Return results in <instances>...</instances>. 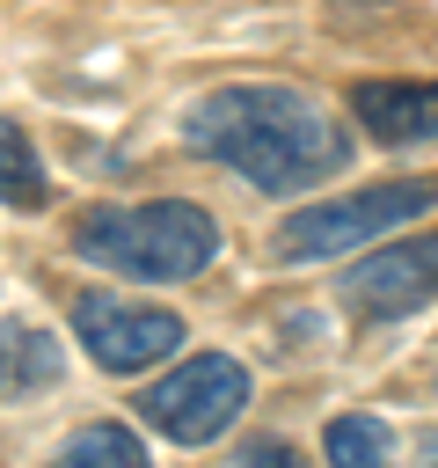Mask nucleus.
I'll list each match as a JSON object with an SVG mask.
<instances>
[{
    "label": "nucleus",
    "instance_id": "1",
    "mask_svg": "<svg viewBox=\"0 0 438 468\" xmlns=\"http://www.w3.org/2000/svg\"><path fill=\"white\" fill-rule=\"evenodd\" d=\"M182 139L212 161H226L234 176H248L256 190L285 197V190H314L350 161V124L292 80H234L212 88L190 117Z\"/></svg>",
    "mask_w": 438,
    "mask_h": 468
},
{
    "label": "nucleus",
    "instance_id": "2",
    "mask_svg": "<svg viewBox=\"0 0 438 468\" xmlns=\"http://www.w3.org/2000/svg\"><path fill=\"white\" fill-rule=\"evenodd\" d=\"M73 249L102 271L146 278V285H175L197 278L219 256V219L190 197H153V205H95L73 219Z\"/></svg>",
    "mask_w": 438,
    "mask_h": 468
},
{
    "label": "nucleus",
    "instance_id": "3",
    "mask_svg": "<svg viewBox=\"0 0 438 468\" xmlns=\"http://www.w3.org/2000/svg\"><path fill=\"white\" fill-rule=\"evenodd\" d=\"M438 205V183H372V190H350V197H328V205H307L277 227V256L292 263H314V256H343L372 234H394L409 227L416 212Z\"/></svg>",
    "mask_w": 438,
    "mask_h": 468
},
{
    "label": "nucleus",
    "instance_id": "4",
    "mask_svg": "<svg viewBox=\"0 0 438 468\" xmlns=\"http://www.w3.org/2000/svg\"><path fill=\"white\" fill-rule=\"evenodd\" d=\"M139 410H146V424H153L161 439H175V446H212V439L248 410V373H241L226 351H197V358H182L168 380H153V388L139 395Z\"/></svg>",
    "mask_w": 438,
    "mask_h": 468
},
{
    "label": "nucleus",
    "instance_id": "5",
    "mask_svg": "<svg viewBox=\"0 0 438 468\" xmlns=\"http://www.w3.org/2000/svg\"><path fill=\"white\" fill-rule=\"evenodd\" d=\"M73 336L102 373H146V366L182 351V322L168 307H139V300H117V292H80Z\"/></svg>",
    "mask_w": 438,
    "mask_h": 468
},
{
    "label": "nucleus",
    "instance_id": "6",
    "mask_svg": "<svg viewBox=\"0 0 438 468\" xmlns=\"http://www.w3.org/2000/svg\"><path fill=\"white\" fill-rule=\"evenodd\" d=\"M438 292V234H409V241H387L380 256L350 263L343 278V300L358 314H409Z\"/></svg>",
    "mask_w": 438,
    "mask_h": 468
},
{
    "label": "nucleus",
    "instance_id": "7",
    "mask_svg": "<svg viewBox=\"0 0 438 468\" xmlns=\"http://www.w3.org/2000/svg\"><path fill=\"white\" fill-rule=\"evenodd\" d=\"M350 117H358L380 146L438 139V80H358V88H350Z\"/></svg>",
    "mask_w": 438,
    "mask_h": 468
},
{
    "label": "nucleus",
    "instance_id": "8",
    "mask_svg": "<svg viewBox=\"0 0 438 468\" xmlns=\"http://www.w3.org/2000/svg\"><path fill=\"white\" fill-rule=\"evenodd\" d=\"M58 380V336L36 322H0V395H36Z\"/></svg>",
    "mask_w": 438,
    "mask_h": 468
},
{
    "label": "nucleus",
    "instance_id": "9",
    "mask_svg": "<svg viewBox=\"0 0 438 468\" xmlns=\"http://www.w3.org/2000/svg\"><path fill=\"white\" fill-rule=\"evenodd\" d=\"M321 446H328V468H394V431L380 417H365V410L336 417L321 431Z\"/></svg>",
    "mask_w": 438,
    "mask_h": 468
},
{
    "label": "nucleus",
    "instance_id": "10",
    "mask_svg": "<svg viewBox=\"0 0 438 468\" xmlns=\"http://www.w3.org/2000/svg\"><path fill=\"white\" fill-rule=\"evenodd\" d=\"M51 468H153V461H146V446H139L124 424H80V431L51 453Z\"/></svg>",
    "mask_w": 438,
    "mask_h": 468
},
{
    "label": "nucleus",
    "instance_id": "11",
    "mask_svg": "<svg viewBox=\"0 0 438 468\" xmlns=\"http://www.w3.org/2000/svg\"><path fill=\"white\" fill-rule=\"evenodd\" d=\"M0 205H15V212H44L51 205V183H44L22 124H0Z\"/></svg>",
    "mask_w": 438,
    "mask_h": 468
},
{
    "label": "nucleus",
    "instance_id": "12",
    "mask_svg": "<svg viewBox=\"0 0 438 468\" xmlns=\"http://www.w3.org/2000/svg\"><path fill=\"white\" fill-rule=\"evenodd\" d=\"M234 468H307V461H299L285 439H256V446H241V453H234Z\"/></svg>",
    "mask_w": 438,
    "mask_h": 468
},
{
    "label": "nucleus",
    "instance_id": "13",
    "mask_svg": "<svg viewBox=\"0 0 438 468\" xmlns=\"http://www.w3.org/2000/svg\"><path fill=\"white\" fill-rule=\"evenodd\" d=\"M416 461H423V468H438V431H431V439L416 446Z\"/></svg>",
    "mask_w": 438,
    "mask_h": 468
}]
</instances>
